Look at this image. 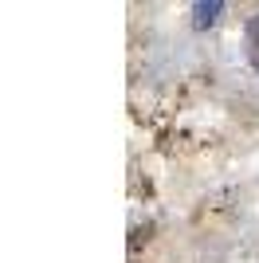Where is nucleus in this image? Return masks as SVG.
I'll list each match as a JSON object with an SVG mask.
<instances>
[{
  "label": "nucleus",
  "instance_id": "nucleus-1",
  "mask_svg": "<svg viewBox=\"0 0 259 263\" xmlns=\"http://www.w3.org/2000/svg\"><path fill=\"white\" fill-rule=\"evenodd\" d=\"M220 16H224V4H220V0H200V4H193V24L200 28V32L212 28Z\"/></svg>",
  "mask_w": 259,
  "mask_h": 263
},
{
  "label": "nucleus",
  "instance_id": "nucleus-2",
  "mask_svg": "<svg viewBox=\"0 0 259 263\" xmlns=\"http://www.w3.org/2000/svg\"><path fill=\"white\" fill-rule=\"evenodd\" d=\"M244 51H248V63L259 71V12L248 20V28H244Z\"/></svg>",
  "mask_w": 259,
  "mask_h": 263
}]
</instances>
